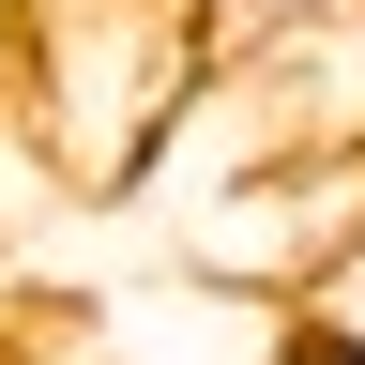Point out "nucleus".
<instances>
[{
  "mask_svg": "<svg viewBox=\"0 0 365 365\" xmlns=\"http://www.w3.org/2000/svg\"><path fill=\"white\" fill-rule=\"evenodd\" d=\"M16 16H46V0H16Z\"/></svg>",
  "mask_w": 365,
  "mask_h": 365,
  "instance_id": "6",
  "label": "nucleus"
},
{
  "mask_svg": "<svg viewBox=\"0 0 365 365\" xmlns=\"http://www.w3.org/2000/svg\"><path fill=\"white\" fill-rule=\"evenodd\" d=\"M0 76H16V0H0Z\"/></svg>",
  "mask_w": 365,
  "mask_h": 365,
  "instance_id": "5",
  "label": "nucleus"
},
{
  "mask_svg": "<svg viewBox=\"0 0 365 365\" xmlns=\"http://www.w3.org/2000/svg\"><path fill=\"white\" fill-rule=\"evenodd\" d=\"M213 46H259V31H289V16H319V0H182Z\"/></svg>",
  "mask_w": 365,
  "mask_h": 365,
  "instance_id": "4",
  "label": "nucleus"
},
{
  "mask_svg": "<svg viewBox=\"0 0 365 365\" xmlns=\"http://www.w3.org/2000/svg\"><path fill=\"white\" fill-rule=\"evenodd\" d=\"M91 365H304V319L244 274H168V289H107Z\"/></svg>",
  "mask_w": 365,
  "mask_h": 365,
  "instance_id": "2",
  "label": "nucleus"
},
{
  "mask_svg": "<svg viewBox=\"0 0 365 365\" xmlns=\"http://www.w3.org/2000/svg\"><path fill=\"white\" fill-rule=\"evenodd\" d=\"M213 76H228V46L182 0H46V16H16V91H31L46 153H76L107 198H137L168 168V137L213 107Z\"/></svg>",
  "mask_w": 365,
  "mask_h": 365,
  "instance_id": "1",
  "label": "nucleus"
},
{
  "mask_svg": "<svg viewBox=\"0 0 365 365\" xmlns=\"http://www.w3.org/2000/svg\"><path fill=\"white\" fill-rule=\"evenodd\" d=\"M289 319H319V335H350V350H365V198H350L335 244H319V274L289 289Z\"/></svg>",
  "mask_w": 365,
  "mask_h": 365,
  "instance_id": "3",
  "label": "nucleus"
}]
</instances>
